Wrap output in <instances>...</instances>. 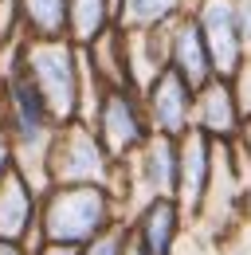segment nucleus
<instances>
[{
  "label": "nucleus",
  "instance_id": "11",
  "mask_svg": "<svg viewBox=\"0 0 251 255\" xmlns=\"http://www.w3.org/2000/svg\"><path fill=\"white\" fill-rule=\"evenodd\" d=\"M141 173L153 196H177V145L169 133H149L141 141Z\"/></svg>",
  "mask_w": 251,
  "mask_h": 255
},
{
  "label": "nucleus",
  "instance_id": "14",
  "mask_svg": "<svg viewBox=\"0 0 251 255\" xmlns=\"http://www.w3.org/2000/svg\"><path fill=\"white\" fill-rule=\"evenodd\" d=\"M185 0H118L114 4V24L118 28H157L169 24Z\"/></svg>",
  "mask_w": 251,
  "mask_h": 255
},
{
  "label": "nucleus",
  "instance_id": "17",
  "mask_svg": "<svg viewBox=\"0 0 251 255\" xmlns=\"http://www.w3.org/2000/svg\"><path fill=\"white\" fill-rule=\"evenodd\" d=\"M126 236H129V232H122V228H106V232H98L94 240L83 244V255H122Z\"/></svg>",
  "mask_w": 251,
  "mask_h": 255
},
{
  "label": "nucleus",
  "instance_id": "23",
  "mask_svg": "<svg viewBox=\"0 0 251 255\" xmlns=\"http://www.w3.org/2000/svg\"><path fill=\"white\" fill-rule=\"evenodd\" d=\"M0 255H28L24 248H16L12 240H0Z\"/></svg>",
  "mask_w": 251,
  "mask_h": 255
},
{
  "label": "nucleus",
  "instance_id": "10",
  "mask_svg": "<svg viewBox=\"0 0 251 255\" xmlns=\"http://www.w3.org/2000/svg\"><path fill=\"white\" fill-rule=\"evenodd\" d=\"M31 216H35V196H31L28 177L12 165L4 177H0V240H20L28 236Z\"/></svg>",
  "mask_w": 251,
  "mask_h": 255
},
{
  "label": "nucleus",
  "instance_id": "13",
  "mask_svg": "<svg viewBox=\"0 0 251 255\" xmlns=\"http://www.w3.org/2000/svg\"><path fill=\"white\" fill-rule=\"evenodd\" d=\"M110 24H114L110 0H67V39L71 43L83 47Z\"/></svg>",
  "mask_w": 251,
  "mask_h": 255
},
{
  "label": "nucleus",
  "instance_id": "19",
  "mask_svg": "<svg viewBox=\"0 0 251 255\" xmlns=\"http://www.w3.org/2000/svg\"><path fill=\"white\" fill-rule=\"evenodd\" d=\"M236 24L244 39V55H251V0H236Z\"/></svg>",
  "mask_w": 251,
  "mask_h": 255
},
{
  "label": "nucleus",
  "instance_id": "9",
  "mask_svg": "<svg viewBox=\"0 0 251 255\" xmlns=\"http://www.w3.org/2000/svg\"><path fill=\"white\" fill-rule=\"evenodd\" d=\"M240 102L228 79L212 75L204 87L192 91V126L204 129L208 137H232L240 129Z\"/></svg>",
  "mask_w": 251,
  "mask_h": 255
},
{
  "label": "nucleus",
  "instance_id": "20",
  "mask_svg": "<svg viewBox=\"0 0 251 255\" xmlns=\"http://www.w3.org/2000/svg\"><path fill=\"white\" fill-rule=\"evenodd\" d=\"M12 169V137H8V129L0 126V177Z\"/></svg>",
  "mask_w": 251,
  "mask_h": 255
},
{
  "label": "nucleus",
  "instance_id": "2",
  "mask_svg": "<svg viewBox=\"0 0 251 255\" xmlns=\"http://www.w3.org/2000/svg\"><path fill=\"white\" fill-rule=\"evenodd\" d=\"M110 224V196L102 185H55L39 216V236L47 244L83 248Z\"/></svg>",
  "mask_w": 251,
  "mask_h": 255
},
{
  "label": "nucleus",
  "instance_id": "18",
  "mask_svg": "<svg viewBox=\"0 0 251 255\" xmlns=\"http://www.w3.org/2000/svg\"><path fill=\"white\" fill-rule=\"evenodd\" d=\"M232 91H236V102H240V114L251 118V55H244V63L236 67V75L228 79Z\"/></svg>",
  "mask_w": 251,
  "mask_h": 255
},
{
  "label": "nucleus",
  "instance_id": "6",
  "mask_svg": "<svg viewBox=\"0 0 251 255\" xmlns=\"http://www.w3.org/2000/svg\"><path fill=\"white\" fill-rule=\"evenodd\" d=\"M141 102H145V122H149L153 133L181 137L192 126V87L173 67H165L153 83L141 91Z\"/></svg>",
  "mask_w": 251,
  "mask_h": 255
},
{
  "label": "nucleus",
  "instance_id": "8",
  "mask_svg": "<svg viewBox=\"0 0 251 255\" xmlns=\"http://www.w3.org/2000/svg\"><path fill=\"white\" fill-rule=\"evenodd\" d=\"M169 67L185 79L192 91L204 87V83L216 75V71H212V55H208V43H204V35H200V24H196V16L185 12V8L169 20Z\"/></svg>",
  "mask_w": 251,
  "mask_h": 255
},
{
  "label": "nucleus",
  "instance_id": "7",
  "mask_svg": "<svg viewBox=\"0 0 251 255\" xmlns=\"http://www.w3.org/2000/svg\"><path fill=\"white\" fill-rule=\"evenodd\" d=\"M208 173H212V137L204 129L188 126L177 137V208H200L208 192Z\"/></svg>",
  "mask_w": 251,
  "mask_h": 255
},
{
  "label": "nucleus",
  "instance_id": "4",
  "mask_svg": "<svg viewBox=\"0 0 251 255\" xmlns=\"http://www.w3.org/2000/svg\"><path fill=\"white\" fill-rule=\"evenodd\" d=\"M94 133H98V141L106 145V153L110 161L118 157H129L149 133H145V110H141V102L133 91H126V87H110L102 102H98V110H94Z\"/></svg>",
  "mask_w": 251,
  "mask_h": 255
},
{
  "label": "nucleus",
  "instance_id": "3",
  "mask_svg": "<svg viewBox=\"0 0 251 255\" xmlns=\"http://www.w3.org/2000/svg\"><path fill=\"white\" fill-rule=\"evenodd\" d=\"M110 173V153L98 141L91 122L71 118L51 129L47 141V177L55 185H102Z\"/></svg>",
  "mask_w": 251,
  "mask_h": 255
},
{
  "label": "nucleus",
  "instance_id": "5",
  "mask_svg": "<svg viewBox=\"0 0 251 255\" xmlns=\"http://www.w3.org/2000/svg\"><path fill=\"white\" fill-rule=\"evenodd\" d=\"M200 35L208 43L212 55V71L220 79H232L236 67L244 63V39H240V24H236V0H200L192 8Z\"/></svg>",
  "mask_w": 251,
  "mask_h": 255
},
{
  "label": "nucleus",
  "instance_id": "21",
  "mask_svg": "<svg viewBox=\"0 0 251 255\" xmlns=\"http://www.w3.org/2000/svg\"><path fill=\"white\" fill-rule=\"evenodd\" d=\"M35 255H83V248H75V244H47V248H39Z\"/></svg>",
  "mask_w": 251,
  "mask_h": 255
},
{
  "label": "nucleus",
  "instance_id": "15",
  "mask_svg": "<svg viewBox=\"0 0 251 255\" xmlns=\"http://www.w3.org/2000/svg\"><path fill=\"white\" fill-rule=\"evenodd\" d=\"M20 24L28 35H67V0H20Z\"/></svg>",
  "mask_w": 251,
  "mask_h": 255
},
{
  "label": "nucleus",
  "instance_id": "16",
  "mask_svg": "<svg viewBox=\"0 0 251 255\" xmlns=\"http://www.w3.org/2000/svg\"><path fill=\"white\" fill-rule=\"evenodd\" d=\"M24 35L20 24V0H0V47H12Z\"/></svg>",
  "mask_w": 251,
  "mask_h": 255
},
{
  "label": "nucleus",
  "instance_id": "1",
  "mask_svg": "<svg viewBox=\"0 0 251 255\" xmlns=\"http://www.w3.org/2000/svg\"><path fill=\"white\" fill-rule=\"evenodd\" d=\"M16 67L39 91L47 114L59 122L79 118V43L67 35H20L16 43Z\"/></svg>",
  "mask_w": 251,
  "mask_h": 255
},
{
  "label": "nucleus",
  "instance_id": "12",
  "mask_svg": "<svg viewBox=\"0 0 251 255\" xmlns=\"http://www.w3.org/2000/svg\"><path fill=\"white\" fill-rule=\"evenodd\" d=\"M177 224H181L177 200H173V196H153V204L145 208L141 228H137V240H141L145 255H169V252H173Z\"/></svg>",
  "mask_w": 251,
  "mask_h": 255
},
{
  "label": "nucleus",
  "instance_id": "22",
  "mask_svg": "<svg viewBox=\"0 0 251 255\" xmlns=\"http://www.w3.org/2000/svg\"><path fill=\"white\" fill-rule=\"evenodd\" d=\"M122 255H145L141 240H137V236H126V248H122Z\"/></svg>",
  "mask_w": 251,
  "mask_h": 255
}]
</instances>
